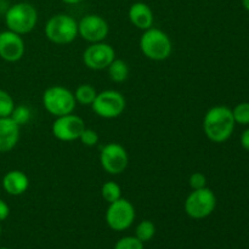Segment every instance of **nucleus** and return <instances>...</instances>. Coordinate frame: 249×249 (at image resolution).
Masks as SVG:
<instances>
[{
  "label": "nucleus",
  "instance_id": "6",
  "mask_svg": "<svg viewBox=\"0 0 249 249\" xmlns=\"http://www.w3.org/2000/svg\"><path fill=\"white\" fill-rule=\"evenodd\" d=\"M216 207V196L211 189L192 190L191 194L185 199L184 208L187 215L196 220L208 218L212 215Z\"/></svg>",
  "mask_w": 249,
  "mask_h": 249
},
{
  "label": "nucleus",
  "instance_id": "13",
  "mask_svg": "<svg viewBox=\"0 0 249 249\" xmlns=\"http://www.w3.org/2000/svg\"><path fill=\"white\" fill-rule=\"evenodd\" d=\"M26 45L22 36L12 31L0 32V58L6 62H17L23 57Z\"/></svg>",
  "mask_w": 249,
  "mask_h": 249
},
{
  "label": "nucleus",
  "instance_id": "15",
  "mask_svg": "<svg viewBox=\"0 0 249 249\" xmlns=\"http://www.w3.org/2000/svg\"><path fill=\"white\" fill-rule=\"evenodd\" d=\"M1 185L10 196H21L29 187V178L22 170H10L2 177Z\"/></svg>",
  "mask_w": 249,
  "mask_h": 249
},
{
  "label": "nucleus",
  "instance_id": "25",
  "mask_svg": "<svg viewBox=\"0 0 249 249\" xmlns=\"http://www.w3.org/2000/svg\"><path fill=\"white\" fill-rule=\"evenodd\" d=\"M78 140H80V142H82L84 146L92 147V146H95L97 142H99V134H97L95 130H92V129L85 128L84 130L82 131V134H80Z\"/></svg>",
  "mask_w": 249,
  "mask_h": 249
},
{
  "label": "nucleus",
  "instance_id": "5",
  "mask_svg": "<svg viewBox=\"0 0 249 249\" xmlns=\"http://www.w3.org/2000/svg\"><path fill=\"white\" fill-rule=\"evenodd\" d=\"M43 106L51 116L60 117L73 113L75 108L74 94L62 85H53L44 91Z\"/></svg>",
  "mask_w": 249,
  "mask_h": 249
},
{
  "label": "nucleus",
  "instance_id": "4",
  "mask_svg": "<svg viewBox=\"0 0 249 249\" xmlns=\"http://www.w3.org/2000/svg\"><path fill=\"white\" fill-rule=\"evenodd\" d=\"M44 32L51 43L66 45L77 38L78 22L67 14H56L48 19Z\"/></svg>",
  "mask_w": 249,
  "mask_h": 249
},
{
  "label": "nucleus",
  "instance_id": "30",
  "mask_svg": "<svg viewBox=\"0 0 249 249\" xmlns=\"http://www.w3.org/2000/svg\"><path fill=\"white\" fill-rule=\"evenodd\" d=\"M242 5L245 7V10H247L249 12V0H242Z\"/></svg>",
  "mask_w": 249,
  "mask_h": 249
},
{
  "label": "nucleus",
  "instance_id": "7",
  "mask_svg": "<svg viewBox=\"0 0 249 249\" xmlns=\"http://www.w3.org/2000/svg\"><path fill=\"white\" fill-rule=\"evenodd\" d=\"M126 106L124 95L118 90H105L97 92L91 108L99 117L105 119H113L121 116Z\"/></svg>",
  "mask_w": 249,
  "mask_h": 249
},
{
  "label": "nucleus",
  "instance_id": "29",
  "mask_svg": "<svg viewBox=\"0 0 249 249\" xmlns=\"http://www.w3.org/2000/svg\"><path fill=\"white\" fill-rule=\"evenodd\" d=\"M62 2H65V4L67 5H77V4H80L82 1H84V0H61Z\"/></svg>",
  "mask_w": 249,
  "mask_h": 249
},
{
  "label": "nucleus",
  "instance_id": "22",
  "mask_svg": "<svg viewBox=\"0 0 249 249\" xmlns=\"http://www.w3.org/2000/svg\"><path fill=\"white\" fill-rule=\"evenodd\" d=\"M232 116L236 124L249 125V102H241L232 108Z\"/></svg>",
  "mask_w": 249,
  "mask_h": 249
},
{
  "label": "nucleus",
  "instance_id": "11",
  "mask_svg": "<svg viewBox=\"0 0 249 249\" xmlns=\"http://www.w3.org/2000/svg\"><path fill=\"white\" fill-rule=\"evenodd\" d=\"M114 58H116V51L105 41L90 44L83 53V62L92 71L107 70Z\"/></svg>",
  "mask_w": 249,
  "mask_h": 249
},
{
  "label": "nucleus",
  "instance_id": "32",
  "mask_svg": "<svg viewBox=\"0 0 249 249\" xmlns=\"http://www.w3.org/2000/svg\"><path fill=\"white\" fill-rule=\"evenodd\" d=\"M0 236H1V225H0Z\"/></svg>",
  "mask_w": 249,
  "mask_h": 249
},
{
  "label": "nucleus",
  "instance_id": "19",
  "mask_svg": "<svg viewBox=\"0 0 249 249\" xmlns=\"http://www.w3.org/2000/svg\"><path fill=\"white\" fill-rule=\"evenodd\" d=\"M101 196L108 204L118 201L119 198H122L121 186L114 181L105 182L101 187Z\"/></svg>",
  "mask_w": 249,
  "mask_h": 249
},
{
  "label": "nucleus",
  "instance_id": "23",
  "mask_svg": "<svg viewBox=\"0 0 249 249\" xmlns=\"http://www.w3.org/2000/svg\"><path fill=\"white\" fill-rule=\"evenodd\" d=\"M15 101L11 95L5 90L0 89V118L11 116L15 108Z\"/></svg>",
  "mask_w": 249,
  "mask_h": 249
},
{
  "label": "nucleus",
  "instance_id": "26",
  "mask_svg": "<svg viewBox=\"0 0 249 249\" xmlns=\"http://www.w3.org/2000/svg\"><path fill=\"white\" fill-rule=\"evenodd\" d=\"M189 185L192 190L203 189L207 186V178L202 173H194L189 179Z\"/></svg>",
  "mask_w": 249,
  "mask_h": 249
},
{
  "label": "nucleus",
  "instance_id": "20",
  "mask_svg": "<svg viewBox=\"0 0 249 249\" xmlns=\"http://www.w3.org/2000/svg\"><path fill=\"white\" fill-rule=\"evenodd\" d=\"M156 235V226L151 220H142L135 229V237L141 242H148Z\"/></svg>",
  "mask_w": 249,
  "mask_h": 249
},
{
  "label": "nucleus",
  "instance_id": "10",
  "mask_svg": "<svg viewBox=\"0 0 249 249\" xmlns=\"http://www.w3.org/2000/svg\"><path fill=\"white\" fill-rule=\"evenodd\" d=\"M85 128L87 126L83 118L77 114L70 113L56 117L51 126V131L57 140L70 142V141L78 140Z\"/></svg>",
  "mask_w": 249,
  "mask_h": 249
},
{
  "label": "nucleus",
  "instance_id": "1",
  "mask_svg": "<svg viewBox=\"0 0 249 249\" xmlns=\"http://www.w3.org/2000/svg\"><path fill=\"white\" fill-rule=\"evenodd\" d=\"M232 109L228 106H214L207 111L203 118V131L215 143H223L231 138L235 130Z\"/></svg>",
  "mask_w": 249,
  "mask_h": 249
},
{
  "label": "nucleus",
  "instance_id": "18",
  "mask_svg": "<svg viewBox=\"0 0 249 249\" xmlns=\"http://www.w3.org/2000/svg\"><path fill=\"white\" fill-rule=\"evenodd\" d=\"M73 94H74L77 104L83 105V106H91L95 97H96L97 91L91 84H80Z\"/></svg>",
  "mask_w": 249,
  "mask_h": 249
},
{
  "label": "nucleus",
  "instance_id": "31",
  "mask_svg": "<svg viewBox=\"0 0 249 249\" xmlns=\"http://www.w3.org/2000/svg\"><path fill=\"white\" fill-rule=\"evenodd\" d=\"M0 249H10V248H6V247H0Z\"/></svg>",
  "mask_w": 249,
  "mask_h": 249
},
{
  "label": "nucleus",
  "instance_id": "28",
  "mask_svg": "<svg viewBox=\"0 0 249 249\" xmlns=\"http://www.w3.org/2000/svg\"><path fill=\"white\" fill-rule=\"evenodd\" d=\"M240 141H241V146L249 152V128H247L245 131H243L242 135H241Z\"/></svg>",
  "mask_w": 249,
  "mask_h": 249
},
{
  "label": "nucleus",
  "instance_id": "27",
  "mask_svg": "<svg viewBox=\"0 0 249 249\" xmlns=\"http://www.w3.org/2000/svg\"><path fill=\"white\" fill-rule=\"evenodd\" d=\"M10 215V207L4 199L0 198V223L6 220Z\"/></svg>",
  "mask_w": 249,
  "mask_h": 249
},
{
  "label": "nucleus",
  "instance_id": "24",
  "mask_svg": "<svg viewBox=\"0 0 249 249\" xmlns=\"http://www.w3.org/2000/svg\"><path fill=\"white\" fill-rule=\"evenodd\" d=\"M114 249H143V242L135 236H124L117 241Z\"/></svg>",
  "mask_w": 249,
  "mask_h": 249
},
{
  "label": "nucleus",
  "instance_id": "17",
  "mask_svg": "<svg viewBox=\"0 0 249 249\" xmlns=\"http://www.w3.org/2000/svg\"><path fill=\"white\" fill-rule=\"evenodd\" d=\"M108 77L114 83H123L129 77V66L128 63L121 58H114L111 65L107 67Z\"/></svg>",
  "mask_w": 249,
  "mask_h": 249
},
{
  "label": "nucleus",
  "instance_id": "9",
  "mask_svg": "<svg viewBox=\"0 0 249 249\" xmlns=\"http://www.w3.org/2000/svg\"><path fill=\"white\" fill-rule=\"evenodd\" d=\"M100 163L105 172L119 175L129 164V156L124 146L118 142H108L100 151Z\"/></svg>",
  "mask_w": 249,
  "mask_h": 249
},
{
  "label": "nucleus",
  "instance_id": "8",
  "mask_svg": "<svg viewBox=\"0 0 249 249\" xmlns=\"http://www.w3.org/2000/svg\"><path fill=\"white\" fill-rule=\"evenodd\" d=\"M135 216V208L133 203L122 197L118 201L109 203L105 218L109 229L122 232L128 230L133 225Z\"/></svg>",
  "mask_w": 249,
  "mask_h": 249
},
{
  "label": "nucleus",
  "instance_id": "16",
  "mask_svg": "<svg viewBox=\"0 0 249 249\" xmlns=\"http://www.w3.org/2000/svg\"><path fill=\"white\" fill-rule=\"evenodd\" d=\"M128 17L130 23L141 31L151 28L155 22L153 11L146 2L138 1L134 2L128 11Z\"/></svg>",
  "mask_w": 249,
  "mask_h": 249
},
{
  "label": "nucleus",
  "instance_id": "21",
  "mask_svg": "<svg viewBox=\"0 0 249 249\" xmlns=\"http://www.w3.org/2000/svg\"><path fill=\"white\" fill-rule=\"evenodd\" d=\"M10 118H11L15 123L18 124L19 126H22L31 121L32 111L28 106H26V105H18V106H15Z\"/></svg>",
  "mask_w": 249,
  "mask_h": 249
},
{
  "label": "nucleus",
  "instance_id": "12",
  "mask_svg": "<svg viewBox=\"0 0 249 249\" xmlns=\"http://www.w3.org/2000/svg\"><path fill=\"white\" fill-rule=\"evenodd\" d=\"M109 26L106 19L100 15H85L78 22V34L89 43L104 41L108 36Z\"/></svg>",
  "mask_w": 249,
  "mask_h": 249
},
{
  "label": "nucleus",
  "instance_id": "14",
  "mask_svg": "<svg viewBox=\"0 0 249 249\" xmlns=\"http://www.w3.org/2000/svg\"><path fill=\"white\" fill-rule=\"evenodd\" d=\"M21 126L10 117L0 118V153L14 150L19 140Z\"/></svg>",
  "mask_w": 249,
  "mask_h": 249
},
{
  "label": "nucleus",
  "instance_id": "2",
  "mask_svg": "<svg viewBox=\"0 0 249 249\" xmlns=\"http://www.w3.org/2000/svg\"><path fill=\"white\" fill-rule=\"evenodd\" d=\"M38 23V11L31 2L19 1L7 7L5 11V24L9 31L23 36L36 28Z\"/></svg>",
  "mask_w": 249,
  "mask_h": 249
},
{
  "label": "nucleus",
  "instance_id": "3",
  "mask_svg": "<svg viewBox=\"0 0 249 249\" xmlns=\"http://www.w3.org/2000/svg\"><path fill=\"white\" fill-rule=\"evenodd\" d=\"M139 45L141 53L152 61L167 60L173 51V43L169 36L155 27L143 31Z\"/></svg>",
  "mask_w": 249,
  "mask_h": 249
}]
</instances>
